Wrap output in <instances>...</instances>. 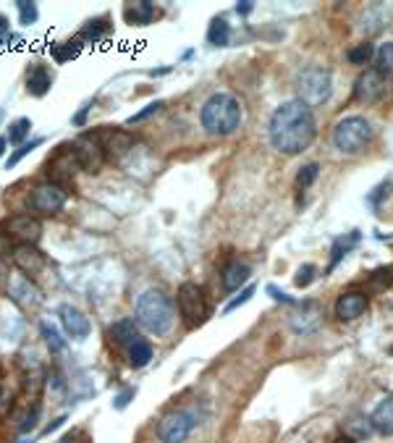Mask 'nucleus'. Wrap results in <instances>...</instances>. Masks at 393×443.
Returning a JSON list of instances; mask_svg holds the SVG:
<instances>
[{"instance_id":"39448f33","label":"nucleus","mask_w":393,"mask_h":443,"mask_svg":"<svg viewBox=\"0 0 393 443\" xmlns=\"http://www.w3.org/2000/svg\"><path fill=\"white\" fill-rule=\"evenodd\" d=\"M296 92L307 108H314V105H323V102L330 100L333 95V76L326 66H307L299 71L296 76Z\"/></svg>"},{"instance_id":"ddd939ff","label":"nucleus","mask_w":393,"mask_h":443,"mask_svg":"<svg viewBox=\"0 0 393 443\" xmlns=\"http://www.w3.org/2000/svg\"><path fill=\"white\" fill-rule=\"evenodd\" d=\"M383 92H385V81H383L375 71H364V74H360V79L354 84V97L360 102L380 100Z\"/></svg>"},{"instance_id":"c756f323","label":"nucleus","mask_w":393,"mask_h":443,"mask_svg":"<svg viewBox=\"0 0 393 443\" xmlns=\"http://www.w3.org/2000/svg\"><path fill=\"white\" fill-rule=\"evenodd\" d=\"M317 173H320V166H317V163H307V166H302L299 173H296V186H299V189H307V186L317 179Z\"/></svg>"},{"instance_id":"58836bf2","label":"nucleus","mask_w":393,"mask_h":443,"mask_svg":"<svg viewBox=\"0 0 393 443\" xmlns=\"http://www.w3.org/2000/svg\"><path fill=\"white\" fill-rule=\"evenodd\" d=\"M134 396V388H126L121 396H115V409H124L129 404V398Z\"/></svg>"},{"instance_id":"e433bc0d","label":"nucleus","mask_w":393,"mask_h":443,"mask_svg":"<svg viewBox=\"0 0 393 443\" xmlns=\"http://www.w3.org/2000/svg\"><path fill=\"white\" fill-rule=\"evenodd\" d=\"M391 189H393L391 182L383 184V186H378V189H375L378 194H370V204H378V202H380V197H388V194H391Z\"/></svg>"},{"instance_id":"f03ea898","label":"nucleus","mask_w":393,"mask_h":443,"mask_svg":"<svg viewBox=\"0 0 393 443\" xmlns=\"http://www.w3.org/2000/svg\"><path fill=\"white\" fill-rule=\"evenodd\" d=\"M241 102L236 100L234 95L228 92H215L204 100L202 111H200V121L202 129L213 136H228L234 134L236 129L241 126Z\"/></svg>"},{"instance_id":"dca6fc26","label":"nucleus","mask_w":393,"mask_h":443,"mask_svg":"<svg viewBox=\"0 0 393 443\" xmlns=\"http://www.w3.org/2000/svg\"><path fill=\"white\" fill-rule=\"evenodd\" d=\"M249 275H252L249 265H244V262H239V260H231V262H225L223 271H220V286H223L225 291H236V289L247 286Z\"/></svg>"},{"instance_id":"cd10ccee","label":"nucleus","mask_w":393,"mask_h":443,"mask_svg":"<svg viewBox=\"0 0 393 443\" xmlns=\"http://www.w3.org/2000/svg\"><path fill=\"white\" fill-rule=\"evenodd\" d=\"M29 131H32V121L29 118H16L11 126H8V142L11 145H24V139L29 136Z\"/></svg>"},{"instance_id":"473e14b6","label":"nucleus","mask_w":393,"mask_h":443,"mask_svg":"<svg viewBox=\"0 0 393 443\" xmlns=\"http://www.w3.org/2000/svg\"><path fill=\"white\" fill-rule=\"evenodd\" d=\"M16 6H19V16H22V24H24V26H29V24L37 22V16H40V11H37V6H34V3H29V0H19Z\"/></svg>"},{"instance_id":"6ab92c4d","label":"nucleus","mask_w":393,"mask_h":443,"mask_svg":"<svg viewBox=\"0 0 393 443\" xmlns=\"http://www.w3.org/2000/svg\"><path fill=\"white\" fill-rule=\"evenodd\" d=\"M375 74L380 76L383 81H391L393 79V42H385V45H380L378 50H375Z\"/></svg>"},{"instance_id":"4be33fe9","label":"nucleus","mask_w":393,"mask_h":443,"mask_svg":"<svg viewBox=\"0 0 393 443\" xmlns=\"http://www.w3.org/2000/svg\"><path fill=\"white\" fill-rule=\"evenodd\" d=\"M124 16H126V22H129V24L145 26V24L152 22V16H155V6H152V3H147V0H139V3L126 6Z\"/></svg>"},{"instance_id":"37998d69","label":"nucleus","mask_w":393,"mask_h":443,"mask_svg":"<svg viewBox=\"0 0 393 443\" xmlns=\"http://www.w3.org/2000/svg\"><path fill=\"white\" fill-rule=\"evenodd\" d=\"M6 147H8V139H6V136H0V158H3V152H6Z\"/></svg>"},{"instance_id":"b1692460","label":"nucleus","mask_w":393,"mask_h":443,"mask_svg":"<svg viewBox=\"0 0 393 443\" xmlns=\"http://www.w3.org/2000/svg\"><path fill=\"white\" fill-rule=\"evenodd\" d=\"M357 241H360V231H351L346 239H336V244H333V257H330V271L336 268L338 262H341V257H346L348 252L357 247Z\"/></svg>"},{"instance_id":"ea45409f","label":"nucleus","mask_w":393,"mask_h":443,"mask_svg":"<svg viewBox=\"0 0 393 443\" xmlns=\"http://www.w3.org/2000/svg\"><path fill=\"white\" fill-rule=\"evenodd\" d=\"M37 414H40V409L34 407V412H32V417H26V422L22 425V433H26V430H32L34 428V420H37Z\"/></svg>"},{"instance_id":"a211bd4d","label":"nucleus","mask_w":393,"mask_h":443,"mask_svg":"<svg viewBox=\"0 0 393 443\" xmlns=\"http://www.w3.org/2000/svg\"><path fill=\"white\" fill-rule=\"evenodd\" d=\"M370 422L378 433H383V435H393V394L391 396H385L378 407L372 409Z\"/></svg>"},{"instance_id":"72a5a7b5","label":"nucleus","mask_w":393,"mask_h":443,"mask_svg":"<svg viewBox=\"0 0 393 443\" xmlns=\"http://www.w3.org/2000/svg\"><path fill=\"white\" fill-rule=\"evenodd\" d=\"M160 108H163V102H160V100L150 102V105H145V108H142L139 113H134L131 118H129V124H139V121H145V118H150V115H155Z\"/></svg>"},{"instance_id":"f704fd0d","label":"nucleus","mask_w":393,"mask_h":443,"mask_svg":"<svg viewBox=\"0 0 393 443\" xmlns=\"http://www.w3.org/2000/svg\"><path fill=\"white\" fill-rule=\"evenodd\" d=\"M314 273H317V268L314 265H304V268H299V273H296V286H310L314 281Z\"/></svg>"},{"instance_id":"1a4fd4ad","label":"nucleus","mask_w":393,"mask_h":443,"mask_svg":"<svg viewBox=\"0 0 393 443\" xmlns=\"http://www.w3.org/2000/svg\"><path fill=\"white\" fill-rule=\"evenodd\" d=\"M71 147H74V152H77V160H79V166H81V170H87V173H97V170L102 168V163H105V152H102L95 131L81 134Z\"/></svg>"},{"instance_id":"79ce46f5","label":"nucleus","mask_w":393,"mask_h":443,"mask_svg":"<svg viewBox=\"0 0 393 443\" xmlns=\"http://www.w3.org/2000/svg\"><path fill=\"white\" fill-rule=\"evenodd\" d=\"M236 11H239V13H249V11H252V3H249V0H247V3H241V6H236Z\"/></svg>"},{"instance_id":"7c9ffc66","label":"nucleus","mask_w":393,"mask_h":443,"mask_svg":"<svg viewBox=\"0 0 393 443\" xmlns=\"http://www.w3.org/2000/svg\"><path fill=\"white\" fill-rule=\"evenodd\" d=\"M40 145H42V136H37V139H32V142H24V145H19V150H16L11 158H8V163H6V166H8V168H13V166H16L19 160L26 158V155H29L32 150L40 147Z\"/></svg>"},{"instance_id":"412c9836","label":"nucleus","mask_w":393,"mask_h":443,"mask_svg":"<svg viewBox=\"0 0 393 443\" xmlns=\"http://www.w3.org/2000/svg\"><path fill=\"white\" fill-rule=\"evenodd\" d=\"M344 433H346L351 441H362V438H370L375 428H372L370 417H362V414H351L348 420H344Z\"/></svg>"},{"instance_id":"f8f14e48","label":"nucleus","mask_w":393,"mask_h":443,"mask_svg":"<svg viewBox=\"0 0 393 443\" xmlns=\"http://www.w3.org/2000/svg\"><path fill=\"white\" fill-rule=\"evenodd\" d=\"M58 315H61V323H63V328H66V333L71 336V339H87L90 336V318L81 312V309H77V307L71 305H63L61 309H58Z\"/></svg>"},{"instance_id":"7ed1b4c3","label":"nucleus","mask_w":393,"mask_h":443,"mask_svg":"<svg viewBox=\"0 0 393 443\" xmlns=\"http://www.w3.org/2000/svg\"><path fill=\"white\" fill-rule=\"evenodd\" d=\"M134 320L136 325H142L147 333H155V336H166L173 328V320H176V309L170 296H166L163 291L150 289L136 299L134 307Z\"/></svg>"},{"instance_id":"f257e3e1","label":"nucleus","mask_w":393,"mask_h":443,"mask_svg":"<svg viewBox=\"0 0 393 443\" xmlns=\"http://www.w3.org/2000/svg\"><path fill=\"white\" fill-rule=\"evenodd\" d=\"M314 134H317V124H314L312 108H307L302 100L283 102L270 115V145L283 155L304 152L312 145Z\"/></svg>"},{"instance_id":"9b49d317","label":"nucleus","mask_w":393,"mask_h":443,"mask_svg":"<svg viewBox=\"0 0 393 443\" xmlns=\"http://www.w3.org/2000/svg\"><path fill=\"white\" fill-rule=\"evenodd\" d=\"M3 231L6 236L16 241V244H34L37 239L42 236V223L37 220L34 216H13L3 223Z\"/></svg>"},{"instance_id":"f3484780","label":"nucleus","mask_w":393,"mask_h":443,"mask_svg":"<svg viewBox=\"0 0 393 443\" xmlns=\"http://www.w3.org/2000/svg\"><path fill=\"white\" fill-rule=\"evenodd\" d=\"M53 87V76H50V71L45 66H40V63H34L29 71H26V92L34 95V97H45L47 92Z\"/></svg>"},{"instance_id":"4c0bfd02","label":"nucleus","mask_w":393,"mask_h":443,"mask_svg":"<svg viewBox=\"0 0 393 443\" xmlns=\"http://www.w3.org/2000/svg\"><path fill=\"white\" fill-rule=\"evenodd\" d=\"M8 40H11V24L6 16H0V45H6Z\"/></svg>"},{"instance_id":"c9c22d12","label":"nucleus","mask_w":393,"mask_h":443,"mask_svg":"<svg viewBox=\"0 0 393 443\" xmlns=\"http://www.w3.org/2000/svg\"><path fill=\"white\" fill-rule=\"evenodd\" d=\"M252 294H255V286H247V289H244V291H241V294L236 296L234 302H228V305H225V312H234L236 307L247 305L249 299H252Z\"/></svg>"},{"instance_id":"9d476101","label":"nucleus","mask_w":393,"mask_h":443,"mask_svg":"<svg viewBox=\"0 0 393 443\" xmlns=\"http://www.w3.org/2000/svg\"><path fill=\"white\" fill-rule=\"evenodd\" d=\"M95 136H97L102 152H105V160H121L129 150L134 147V139H131V134L124 131V129H108V126H102V129L95 131Z\"/></svg>"},{"instance_id":"0eeeda50","label":"nucleus","mask_w":393,"mask_h":443,"mask_svg":"<svg viewBox=\"0 0 393 443\" xmlns=\"http://www.w3.org/2000/svg\"><path fill=\"white\" fill-rule=\"evenodd\" d=\"M66 197H68L66 189L58 182L37 184L32 189V197H29V207H32L34 213H40V216H56V213L63 210Z\"/></svg>"},{"instance_id":"c03bdc74","label":"nucleus","mask_w":393,"mask_h":443,"mask_svg":"<svg viewBox=\"0 0 393 443\" xmlns=\"http://www.w3.org/2000/svg\"><path fill=\"white\" fill-rule=\"evenodd\" d=\"M333 443H357V441H351L348 435H341V438H336V441H333Z\"/></svg>"},{"instance_id":"423d86ee","label":"nucleus","mask_w":393,"mask_h":443,"mask_svg":"<svg viewBox=\"0 0 393 443\" xmlns=\"http://www.w3.org/2000/svg\"><path fill=\"white\" fill-rule=\"evenodd\" d=\"M176 302H179V312L184 323L189 325V328H197V325H202L207 315H210V307H207V296H204L202 286L186 284L179 286V294H176Z\"/></svg>"},{"instance_id":"393cba45","label":"nucleus","mask_w":393,"mask_h":443,"mask_svg":"<svg viewBox=\"0 0 393 443\" xmlns=\"http://www.w3.org/2000/svg\"><path fill=\"white\" fill-rule=\"evenodd\" d=\"M129 357H131V367H145L150 360H152V346L150 341L136 339L131 346H129Z\"/></svg>"},{"instance_id":"4468645a","label":"nucleus","mask_w":393,"mask_h":443,"mask_svg":"<svg viewBox=\"0 0 393 443\" xmlns=\"http://www.w3.org/2000/svg\"><path fill=\"white\" fill-rule=\"evenodd\" d=\"M367 309V296L362 291H346L336 299V318L338 320H357Z\"/></svg>"},{"instance_id":"2eb2a0df","label":"nucleus","mask_w":393,"mask_h":443,"mask_svg":"<svg viewBox=\"0 0 393 443\" xmlns=\"http://www.w3.org/2000/svg\"><path fill=\"white\" fill-rule=\"evenodd\" d=\"M13 262H16L24 273L34 275V273H40L45 268V255L37 250L34 244H16V247H13Z\"/></svg>"},{"instance_id":"6e6552de","label":"nucleus","mask_w":393,"mask_h":443,"mask_svg":"<svg viewBox=\"0 0 393 443\" xmlns=\"http://www.w3.org/2000/svg\"><path fill=\"white\" fill-rule=\"evenodd\" d=\"M194 425H197V420L191 412H184V409L170 412L157 425V438H160V443H184L191 435Z\"/></svg>"},{"instance_id":"a19ab883","label":"nucleus","mask_w":393,"mask_h":443,"mask_svg":"<svg viewBox=\"0 0 393 443\" xmlns=\"http://www.w3.org/2000/svg\"><path fill=\"white\" fill-rule=\"evenodd\" d=\"M268 291H270V294H273V299H278V302H291V296H289V294H283V291H278V289H273V286H270Z\"/></svg>"},{"instance_id":"aec40b11","label":"nucleus","mask_w":393,"mask_h":443,"mask_svg":"<svg viewBox=\"0 0 393 443\" xmlns=\"http://www.w3.org/2000/svg\"><path fill=\"white\" fill-rule=\"evenodd\" d=\"M108 336H111V341H115L118 346H124V344H134L136 339H139V333H136V320H118V323H113L111 330H108Z\"/></svg>"},{"instance_id":"c85d7f7f","label":"nucleus","mask_w":393,"mask_h":443,"mask_svg":"<svg viewBox=\"0 0 393 443\" xmlns=\"http://www.w3.org/2000/svg\"><path fill=\"white\" fill-rule=\"evenodd\" d=\"M111 32V24L105 22V19H100V22H90L84 29H81V34H79V40H87V42H97V40H102L105 34Z\"/></svg>"},{"instance_id":"bb28decb","label":"nucleus","mask_w":393,"mask_h":443,"mask_svg":"<svg viewBox=\"0 0 393 443\" xmlns=\"http://www.w3.org/2000/svg\"><path fill=\"white\" fill-rule=\"evenodd\" d=\"M348 63H354V66H367L372 58H375V47L370 42H360V45H354L348 50Z\"/></svg>"},{"instance_id":"a878e982","label":"nucleus","mask_w":393,"mask_h":443,"mask_svg":"<svg viewBox=\"0 0 393 443\" xmlns=\"http://www.w3.org/2000/svg\"><path fill=\"white\" fill-rule=\"evenodd\" d=\"M79 53H81V40H71V42H58V45H53L56 63H66L71 58H77Z\"/></svg>"},{"instance_id":"5701e85b","label":"nucleus","mask_w":393,"mask_h":443,"mask_svg":"<svg viewBox=\"0 0 393 443\" xmlns=\"http://www.w3.org/2000/svg\"><path fill=\"white\" fill-rule=\"evenodd\" d=\"M231 40V26L225 24V19H213L210 29H207V42L215 47H225Z\"/></svg>"},{"instance_id":"2f4dec72","label":"nucleus","mask_w":393,"mask_h":443,"mask_svg":"<svg viewBox=\"0 0 393 443\" xmlns=\"http://www.w3.org/2000/svg\"><path fill=\"white\" fill-rule=\"evenodd\" d=\"M40 330H42V336H45V341H47V346L53 349V352H61L66 344L61 341V336H58V330H56V325H50V323H42L40 325Z\"/></svg>"},{"instance_id":"20e7f679","label":"nucleus","mask_w":393,"mask_h":443,"mask_svg":"<svg viewBox=\"0 0 393 443\" xmlns=\"http://www.w3.org/2000/svg\"><path fill=\"white\" fill-rule=\"evenodd\" d=\"M372 142V124L364 115H346L333 126V147L344 155H360Z\"/></svg>"}]
</instances>
